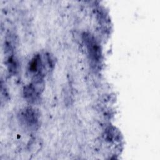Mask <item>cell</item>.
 I'll list each match as a JSON object with an SVG mask.
<instances>
[{
  "label": "cell",
  "instance_id": "6da1fadb",
  "mask_svg": "<svg viewBox=\"0 0 160 160\" xmlns=\"http://www.w3.org/2000/svg\"><path fill=\"white\" fill-rule=\"evenodd\" d=\"M19 120L25 128L31 130L36 129L38 126L39 115L32 108H26L19 114Z\"/></svg>",
  "mask_w": 160,
  "mask_h": 160
},
{
  "label": "cell",
  "instance_id": "7a4b0ae2",
  "mask_svg": "<svg viewBox=\"0 0 160 160\" xmlns=\"http://www.w3.org/2000/svg\"><path fill=\"white\" fill-rule=\"evenodd\" d=\"M84 41L88 49L91 58L96 62H98L101 57V50L96 39L89 34H84Z\"/></svg>",
  "mask_w": 160,
  "mask_h": 160
}]
</instances>
